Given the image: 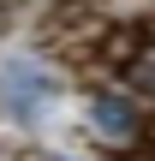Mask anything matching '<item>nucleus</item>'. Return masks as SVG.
I'll return each instance as SVG.
<instances>
[{"mask_svg":"<svg viewBox=\"0 0 155 161\" xmlns=\"http://www.w3.org/2000/svg\"><path fill=\"white\" fill-rule=\"evenodd\" d=\"M125 84H131L137 96H149V102H155V42H143V48L125 60Z\"/></svg>","mask_w":155,"mask_h":161,"instance_id":"nucleus-2","label":"nucleus"},{"mask_svg":"<svg viewBox=\"0 0 155 161\" xmlns=\"http://www.w3.org/2000/svg\"><path fill=\"white\" fill-rule=\"evenodd\" d=\"M90 131H96L102 143L137 149L149 125H143V108H137L131 96H119V90H96V96H90Z\"/></svg>","mask_w":155,"mask_h":161,"instance_id":"nucleus-1","label":"nucleus"}]
</instances>
